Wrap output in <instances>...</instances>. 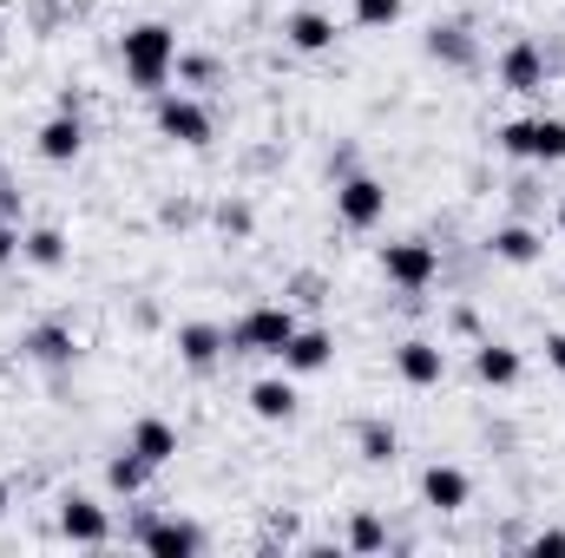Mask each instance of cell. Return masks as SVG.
I'll use <instances>...</instances> for the list:
<instances>
[{
    "label": "cell",
    "mask_w": 565,
    "mask_h": 558,
    "mask_svg": "<svg viewBox=\"0 0 565 558\" xmlns=\"http://www.w3.org/2000/svg\"><path fill=\"white\" fill-rule=\"evenodd\" d=\"M132 453H139L145 466H171L178 460V427L164 415H145V420H132V440H126Z\"/></svg>",
    "instance_id": "e0dca14e"
},
{
    "label": "cell",
    "mask_w": 565,
    "mask_h": 558,
    "mask_svg": "<svg viewBox=\"0 0 565 558\" xmlns=\"http://www.w3.org/2000/svg\"><path fill=\"white\" fill-rule=\"evenodd\" d=\"M427 53H434L440 66H473V40H467V26H434V33H427Z\"/></svg>",
    "instance_id": "cb8c5ba5"
},
{
    "label": "cell",
    "mask_w": 565,
    "mask_h": 558,
    "mask_svg": "<svg viewBox=\"0 0 565 558\" xmlns=\"http://www.w3.org/2000/svg\"><path fill=\"white\" fill-rule=\"evenodd\" d=\"M0 40H7V20H0Z\"/></svg>",
    "instance_id": "836d02e7"
},
{
    "label": "cell",
    "mask_w": 565,
    "mask_h": 558,
    "mask_svg": "<svg viewBox=\"0 0 565 558\" xmlns=\"http://www.w3.org/2000/svg\"><path fill=\"white\" fill-rule=\"evenodd\" d=\"M335 217H342L349 230H375V224L388 217V184H382V178L349 171V178L335 184Z\"/></svg>",
    "instance_id": "8992f818"
},
{
    "label": "cell",
    "mask_w": 565,
    "mask_h": 558,
    "mask_svg": "<svg viewBox=\"0 0 565 558\" xmlns=\"http://www.w3.org/2000/svg\"><path fill=\"white\" fill-rule=\"evenodd\" d=\"M493 73H500L507 93H526V99H533V93H546V73H553V66H546V46H540V40H513Z\"/></svg>",
    "instance_id": "52a82bcc"
},
{
    "label": "cell",
    "mask_w": 565,
    "mask_h": 558,
    "mask_svg": "<svg viewBox=\"0 0 565 558\" xmlns=\"http://www.w3.org/2000/svg\"><path fill=\"white\" fill-rule=\"evenodd\" d=\"M422 500L434 513H467V500H473V480L460 473V466H447V460H434L422 473Z\"/></svg>",
    "instance_id": "4fadbf2b"
},
{
    "label": "cell",
    "mask_w": 565,
    "mask_h": 558,
    "mask_svg": "<svg viewBox=\"0 0 565 558\" xmlns=\"http://www.w3.org/2000/svg\"><path fill=\"white\" fill-rule=\"evenodd\" d=\"M473 375H480L487 388H513V382H520V348H507V342H480V348H473Z\"/></svg>",
    "instance_id": "ffe728a7"
},
{
    "label": "cell",
    "mask_w": 565,
    "mask_h": 558,
    "mask_svg": "<svg viewBox=\"0 0 565 558\" xmlns=\"http://www.w3.org/2000/svg\"><path fill=\"white\" fill-rule=\"evenodd\" d=\"M282 40H289L296 53H329V46H335V20L316 13V7H302V13L282 20Z\"/></svg>",
    "instance_id": "ac0fdd59"
},
{
    "label": "cell",
    "mask_w": 565,
    "mask_h": 558,
    "mask_svg": "<svg viewBox=\"0 0 565 558\" xmlns=\"http://www.w3.org/2000/svg\"><path fill=\"white\" fill-rule=\"evenodd\" d=\"M20 257H26L33 270H60V264H66V230H53V224L20 230Z\"/></svg>",
    "instance_id": "44dd1931"
},
{
    "label": "cell",
    "mask_w": 565,
    "mask_h": 558,
    "mask_svg": "<svg viewBox=\"0 0 565 558\" xmlns=\"http://www.w3.org/2000/svg\"><path fill=\"white\" fill-rule=\"evenodd\" d=\"M546 362L565 375V329H559V335H546Z\"/></svg>",
    "instance_id": "4dcf8cb0"
},
{
    "label": "cell",
    "mask_w": 565,
    "mask_h": 558,
    "mask_svg": "<svg viewBox=\"0 0 565 558\" xmlns=\"http://www.w3.org/2000/svg\"><path fill=\"white\" fill-rule=\"evenodd\" d=\"M533 558H546V552H565V533H533V546H526Z\"/></svg>",
    "instance_id": "f1b7e54d"
},
{
    "label": "cell",
    "mask_w": 565,
    "mask_h": 558,
    "mask_svg": "<svg viewBox=\"0 0 565 558\" xmlns=\"http://www.w3.org/2000/svg\"><path fill=\"white\" fill-rule=\"evenodd\" d=\"M7 506H13V493H7V480H0V519H7Z\"/></svg>",
    "instance_id": "1f68e13d"
},
{
    "label": "cell",
    "mask_w": 565,
    "mask_h": 558,
    "mask_svg": "<svg viewBox=\"0 0 565 558\" xmlns=\"http://www.w3.org/2000/svg\"><path fill=\"white\" fill-rule=\"evenodd\" d=\"M139 546L145 552H158V558H191V552H204V533L184 526V519H145Z\"/></svg>",
    "instance_id": "9a60e30c"
},
{
    "label": "cell",
    "mask_w": 565,
    "mask_h": 558,
    "mask_svg": "<svg viewBox=\"0 0 565 558\" xmlns=\"http://www.w3.org/2000/svg\"><path fill=\"white\" fill-rule=\"evenodd\" d=\"M13 257H20V224H7V217H0V270H7Z\"/></svg>",
    "instance_id": "83f0119b"
},
{
    "label": "cell",
    "mask_w": 565,
    "mask_h": 558,
    "mask_svg": "<svg viewBox=\"0 0 565 558\" xmlns=\"http://www.w3.org/2000/svg\"><path fill=\"white\" fill-rule=\"evenodd\" d=\"M151 126H158V139L184 144V151L211 144V112H204L191 93H158V106H151Z\"/></svg>",
    "instance_id": "5b68a950"
},
{
    "label": "cell",
    "mask_w": 565,
    "mask_h": 558,
    "mask_svg": "<svg viewBox=\"0 0 565 558\" xmlns=\"http://www.w3.org/2000/svg\"><path fill=\"white\" fill-rule=\"evenodd\" d=\"M0 217H7V224H20V191H13L7 178H0Z\"/></svg>",
    "instance_id": "f546056e"
},
{
    "label": "cell",
    "mask_w": 565,
    "mask_h": 558,
    "mask_svg": "<svg viewBox=\"0 0 565 558\" xmlns=\"http://www.w3.org/2000/svg\"><path fill=\"white\" fill-rule=\"evenodd\" d=\"M382 277L395 282L402 296H422V289L440 282V250L422 244V237H402V244H388V250H382Z\"/></svg>",
    "instance_id": "277c9868"
},
{
    "label": "cell",
    "mask_w": 565,
    "mask_h": 558,
    "mask_svg": "<svg viewBox=\"0 0 565 558\" xmlns=\"http://www.w3.org/2000/svg\"><path fill=\"white\" fill-rule=\"evenodd\" d=\"M402 7H408V0H355L349 13H355V26H369V33H388V26L402 20Z\"/></svg>",
    "instance_id": "d4e9b609"
},
{
    "label": "cell",
    "mask_w": 565,
    "mask_h": 558,
    "mask_svg": "<svg viewBox=\"0 0 565 558\" xmlns=\"http://www.w3.org/2000/svg\"><path fill=\"white\" fill-rule=\"evenodd\" d=\"M382 546H388V526L375 513H355L349 519V552H382Z\"/></svg>",
    "instance_id": "484cf974"
},
{
    "label": "cell",
    "mask_w": 565,
    "mask_h": 558,
    "mask_svg": "<svg viewBox=\"0 0 565 558\" xmlns=\"http://www.w3.org/2000/svg\"><path fill=\"white\" fill-rule=\"evenodd\" d=\"M60 539H73V546H106V539H113L106 506L86 500V493H66V500H60Z\"/></svg>",
    "instance_id": "ba28073f"
},
{
    "label": "cell",
    "mask_w": 565,
    "mask_h": 558,
    "mask_svg": "<svg viewBox=\"0 0 565 558\" xmlns=\"http://www.w3.org/2000/svg\"><path fill=\"white\" fill-rule=\"evenodd\" d=\"M395 375H402L408 388H440V382H447V348L427 342V335L402 342V348H395Z\"/></svg>",
    "instance_id": "30bf717a"
},
{
    "label": "cell",
    "mask_w": 565,
    "mask_h": 558,
    "mask_svg": "<svg viewBox=\"0 0 565 558\" xmlns=\"http://www.w3.org/2000/svg\"><path fill=\"white\" fill-rule=\"evenodd\" d=\"M119 60H126V79L139 86V93H164V79L178 73V33L164 26V20H139L126 40H119Z\"/></svg>",
    "instance_id": "6da1fadb"
},
{
    "label": "cell",
    "mask_w": 565,
    "mask_h": 558,
    "mask_svg": "<svg viewBox=\"0 0 565 558\" xmlns=\"http://www.w3.org/2000/svg\"><path fill=\"white\" fill-rule=\"evenodd\" d=\"M553 224H559V237H565V191H559V211H553Z\"/></svg>",
    "instance_id": "d6a6232c"
},
{
    "label": "cell",
    "mask_w": 565,
    "mask_h": 558,
    "mask_svg": "<svg viewBox=\"0 0 565 558\" xmlns=\"http://www.w3.org/2000/svg\"><path fill=\"white\" fill-rule=\"evenodd\" d=\"M487 250H493V264L526 270V264H540V257H546V237H540L533 224H500V230L487 237Z\"/></svg>",
    "instance_id": "2e32d148"
},
{
    "label": "cell",
    "mask_w": 565,
    "mask_h": 558,
    "mask_svg": "<svg viewBox=\"0 0 565 558\" xmlns=\"http://www.w3.org/2000/svg\"><path fill=\"white\" fill-rule=\"evenodd\" d=\"M277 362H282V375H322V368L335 362V335L309 322V329H296V335L282 342V355H277Z\"/></svg>",
    "instance_id": "9c48e42d"
},
{
    "label": "cell",
    "mask_w": 565,
    "mask_h": 558,
    "mask_svg": "<svg viewBox=\"0 0 565 558\" xmlns=\"http://www.w3.org/2000/svg\"><path fill=\"white\" fill-rule=\"evenodd\" d=\"M33 144H40L46 164H73V158L86 151V126H79V112H53V119L33 132Z\"/></svg>",
    "instance_id": "5bb4252c"
},
{
    "label": "cell",
    "mask_w": 565,
    "mask_h": 558,
    "mask_svg": "<svg viewBox=\"0 0 565 558\" xmlns=\"http://www.w3.org/2000/svg\"><path fill=\"white\" fill-rule=\"evenodd\" d=\"M296 401H302V395H296L289 375H264V382L250 388V415L257 420H296Z\"/></svg>",
    "instance_id": "d6986e66"
},
{
    "label": "cell",
    "mask_w": 565,
    "mask_h": 558,
    "mask_svg": "<svg viewBox=\"0 0 565 558\" xmlns=\"http://www.w3.org/2000/svg\"><path fill=\"white\" fill-rule=\"evenodd\" d=\"M151 473H158V466H145L139 453H132V447H126V453H113V460H106V486H113V493H119V500H139L145 486H151Z\"/></svg>",
    "instance_id": "7402d4cb"
},
{
    "label": "cell",
    "mask_w": 565,
    "mask_h": 558,
    "mask_svg": "<svg viewBox=\"0 0 565 558\" xmlns=\"http://www.w3.org/2000/svg\"><path fill=\"white\" fill-rule=\"evenodd\" d=\"M217 224H224L231 237H250V204H217Z\"/></svg>",
    "instance_id": "4316f807"
},
{
    "label": "cell",
    "mask_w": 565,
    "mask_h": 558,
    "mask_svg": "<svg viewBox=\"0 0 565 558\" xmlns=\"http://www.w3.org/2000/svg\"><path fill=\"white\" fill-rule=\"evenodd\" d=\"M20 355H26V362H40V368H73L79 342H73V329H66V322H40V329H26V335H20Z\"/></svg>",
    "instance_id": "7c38bea8"
},
{
    "label": "cell",
    "mask_w": 565,
    "mask_h": 558,
    "mask_svg": "<svg viewBox=\"0 0 565 558\" xmlns=\"http://www.w3.org/2000/svg\"><path fill=\"white\" fill-rule=\"evenodd\" d=\"M355 447H362L369 466H388V460L402 453V433H395L388 420H362V427H355Z\"/></svg>",
    "instance_id": "603a6c76"
},
{
    "label": "cell",
    "mask_w": 565,
    "mask_h": 558,
    "mask_svg": "<svg viewBox=\"0 0 565 558\" xmlns=\"http://www.w3.org/2000/svg\"><path fill=\"white\" fill-rule=\"evenodd\" d=\"M500 151L526 158V164H565V119H546V112L513 119V126H500Z\"/></svg>",
    "instance_id": "3957f363"
},
{
    "label": "cell",
    "mask_w": 565,
    "mask_h": 558,
    "mask_svg": "<svg viewBox=\"0 0 565 558\" xmlns=\"http://www.w3.org/2000/svg\"><path fill=\"white\" fill-rule=\"evenodd\" d=\"M224 355H231V329H217V322H184V329H178V362H184V368L204 375V368H217Z\"/></svg>",
    "instance_id": "8fae6325"
},
{
    "label": "cell",
    "mask_w": 565,
    "mask_h": 558,
    "mask_svg": "<svg viewBox=\"0 0 565 558\" xmlns=\"http://www.w3.org/2000/svg\"><path fill=\"white\" fill-rule=\"evenodd\" d=\"M296 309L289 302H257L231 322V355H282V342L296 335Z\"/></svg>",
    "instance_id": "7a4b0ae2"
}]
</instances>
